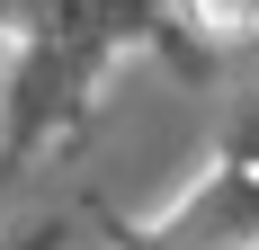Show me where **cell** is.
<instances>
[{
	"label": "cell",
	"instance_id": "1",
	"mask_svg": "<svg viewBox=\"0 0 259 250\" xmlns=\"http://www.w3.org/2000/svg\"><path fill=\"white\" fill-rule=\"evenodd\" d=\"M197 18H206L214 36H250V27H259V0H197Z\"/></svg>",
	"mask_w": 259,
	"mask_h": 250
}]
</instances>
